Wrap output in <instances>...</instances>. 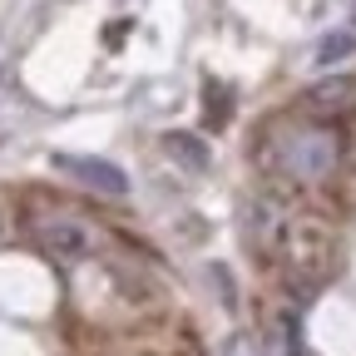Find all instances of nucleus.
<instances>
[{
  "instance_id": "nucleus-1",
  "label": "nucleus",
  "mask_w": 356,
  "mask_h": 356,
  "mask_svg": "<svg viewBox=\"0 0 356 356\" xmlns=\"http://www.w3.org/2000/svg\"><path fill=\"white\" fill-rule=\"evenodd\" d=\"M248 248L273 257L287 282H302V287H317L332 267V228L322 218H307V213H292L287 203L277 198H257L252 213H248Z\"/></svg>"
},
{
  "instance_id": "nucleus-2",
  "label": "nucleus",
  "mask_w": 356,
  "mask_h": 356,
  "mask_svg": "<svg viewBox=\"0 0 356 356\" xmlns=\"http://www.w3.org/2000/svg\"><path fill=\"white\" fill-rule=\"evenodd\" d=\"M257 168L282 188H317L341 163V134L322 119H273L257 134Z\"/></svg>"
},
{
  "instance_id": "nucleus-3",
  "label": "nucleus",
  "mask_w": 356,
  "mask_h": 356,
  "mask_svg": "<svg viewBox=\"0 0 356 356\" xmlns=\"http://www.w3.org/2000/svg\"><path fill=\"white\" fill-rule=\"evenodd\" d=\"M35 238H40V248L50 252V257H65V262L95 252V233H89V222H79V218H70V213H44V218H35Z\"/></svg>"
},
{
  "instance_id": "nucleus-4",
  "label": "nucleus",
  "mask_w": 356,
  "mask_h": 356,
  "mask_svg": "<svg viewBox=\"0 0 356 356\" xmlns=\"http://www.w3.org/2000/svg\"><path fill=\"white\" fill-rule=\"evenodd\" d=\"M55 168L70 173V178H79V184L95 188V193H109V198H124L129 193L124 168L109 163V159H95V154H55Z\"/></svg>"
},
{
  "instance_id": "nucleus-5",
  "label": "nucleus",
  "mask_w": 356,
  "mask_h": 356,
  "mask_svg": "<svg viewBox=\"0 0 356 356\" xmlns=\"http://www.w3.org/2000/svg\"><path fill=\"white\" fill-rule=\"evenodd\" d=\"M302 109L317 114V119H341L356 109V74H332V79H317L302 95Z\"/></svg>"
},
{
  "instance_id": "nucleus-6",
  "label": "nucleus",
  "mask_w": 356,
  "mask_h": 356,
  "mask_svg": "<svg viewBox=\"0 0 356 356\" xmlns=\"http://www.w3.org/2000/svg\"><path fill=\"white\" fill-rule=\"evenodd\" d=\"M163 149H168L178 163H184V168H193V173L208 168V149H203V139H193V134H168Z\"/></svg>"
},
{
  "instance_id": "nucleus-7",
  "label": "nucleus",
  "mask_w": 356,
  "mask_h": 356,
  "mask_svg": "<svg viewBox=\"0 0 356 356\" xmlns=\"http://www.w3.org/2000/svg\"><path fill=\"white\" fill-rule=\"evenodd\" d=\"M356 50V35H327L322 44H317V65H337V60H346Z\"/></svg>"
}]
</instances>
